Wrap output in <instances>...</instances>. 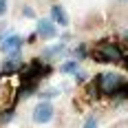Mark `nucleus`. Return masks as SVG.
<instances>
[{
  "label": "nucleus",
  "instance_id": "obj_1",
  "mask_svg": "<svg viewBox=\"0 0 128 128\" xmlns=\"http://www.w3.org/2000/svg\"><path fill=\"white\" fill-rule=\"evenodd\" d=\"M122 86V80L117 73H102L97 77V88L102 90L104 95H115Z\"/></svg>",
  "mask_w": 128,
  "mask_h": 128
},
{
  "label": "nucleus",
  "instance_id": "obj_2",
  "mask_svg": "<svg viewBox=\"0 0 128 128\" xmlns=\"http://www.w3.org/2000/svg\"><path fill=\"white\" fill-rule=\"evenodd\" d=\"M93 55H95V60H97V62H117V60H122V58H124L122 51L117 49L115 44H110V42H102Z\"/></svg>",
  "mask_w": 128,
  "mask_h": 128
},
{
  "label": "nucleus",
  "instance_id": "obj_3",
  "mask_svg": "<svg viewBox=\"0 0 128 128\" xmlns=\"http://www.w3.org/2000/svg\"><path fill=\"white\" fill-rule=\"evenodd\" d=\"M51 117H53V106L49 102L38 104V108L33 110V122H38V124H46V122H51Z\"/></svg>",
  "mask_w": 128,
  "mask_h": 128
},
{
  "label": "nucleus",
  "instance_id": "obj_4",
  "mask_svg": "<svg viewBox=\"0 0 128 128\" xmlns=\"http://www.w3.org/2000/svg\"><path fill=\"white\" fill-rule=\"evenodd\" d=\"M58 29L53 24V20H40L38 22V36L40 38H55Z\"/></svg>",
  "mask_w": 128,
  "mask_h": 128
},
{
  "label": "nucleus",
  "instance_id": "obj_5",
  "mask_svg": "<svg viewBox=\"0 0 128 128\" xmlns=\"http://www.w3.org/2000/svg\"><path fill=\"white\" fill-rule=\"evenodd\" d=\"M4 51H11V53H16L20 46H22V38L20 36H9V38H4L2 40V44H0Z\"/></svg>",
  "mask_w": 128,
  "mask_h": 128
},
{
  "label": "nucleus",
  "instance_id": "obj_6",
  "mask_svg": "<svg viewBox=\"0 0 128 128\" xmlns=\"http://www.w3.org/2000/svg\"><path fill=\"white\" fill-rule=\"evenodd\" d=\"M51 18H53V22H58L60 26L68 24V18H66V13H64V9L60 7V4H53L51 7Z\"/></svg>",
  "mask_w": 128,
  "mask_h": 128
},
{
  "label": "nucleus",
  "instance_id": "obj_7",
  "mask_svg": "<svg viewBox=\"0 0 128 128\" xmlns=\"http://www.w3.org/2000/svg\"><path fill=\"white\" fill-rule=\"evenodd\" d=\"M16 68H22V62L18 60V51L9 58V62L4 64V68H2V71H4V73H11V71H16Z\"/></svg>",
  "mask_w": 128,
  "mask_h": 128
},
{
  "label": "nucleus",
  "instance_id": "obj_8",
  "mask_svg": "<svg viewBox=\"0 0 128 128\" xmlns=\"http://www.w3.org/2000/svg\"><path fill=\"white\" fill-rule=\"evenodd\" d=\"M62 71H64V73H73V71H77V64L75 62H66L62 66Z\"/></svg>",
  "mask_w": 128,
  "mask_h": 128
},
{
  "label": "nucleus",
  "instance_id": "obj_9",
  "mask_svg": "<svg viewBox=\"0 0 128 128\" xmlns=\"http://www.w3.org/2000/svg\"><path fill=\"white\" fill-rule=\"evenodd\" d=\"M117 93H122V97H128V84H122Z\"/></svg>",
  "mask_w": 128,
  "mask_h": 128
},
{
  "label": "nucleus",
  "instance_id": "obj_10",
  "mask_svg": "<svg viewBox=\"0 0 128 128\" xmlns=\"http://www.w3.org/2000/svg\"><path fill=\"white\" fill-rule=\"evenodd\" d=\"M84 128H97V122H95V119H88V122L84 124Z\"/></svg>",
  "mask_w": 128,
  "mask_h": 128
},
{
  "label": "nucleus",
  "instance_id": "obj_11",
  "mask_svg": "<svg viewBox=\"0 0 128 128\" xmlns=\"http://www.w3.org/2000/svg\"><path fill=\"white\" fill-rule=\"evenodd\" d=\"M7 11V0H0V16Z\"/></svg>",
  "mask_w": 128,
  "mask_h": 128
},
{
  "label": "nucleus",
  "instance_id": "obj_12",
  "mask_svg": "<svg viewBox=\"0 0 128 128\" xmlns=\"http://www.w3.org/2000/svg\"><path fill=\"white\" fill-rule=\"evenodd\" d=\"M124 66H126V68H128V60H124Z\"/></svg>",
  "mask_w": 128,
  "mask_h": 128
},
{
  "label": "nucleus",
  "instance_id": "obj_13",
  "mask_svg": "<svg viewBox=\"0 0 128 128\" xmlns=\"http://www.w3.org/2000/svg\"><path fill=\"white\" fill-rule=\"evenodd\" d=\"M124 38H126V42H128V31H126V33H124Z\"/></svg>",
  "mask_w": 128,
  "mask_h": 128
}]
</instances>
